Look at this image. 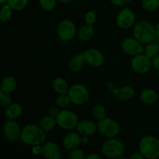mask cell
I'll list each match as a JSON object with an SVG mask.
<instances>
[{"label":"cell","instance_id":"4","mask_svg":"<svg viewBox=\"0 0 159 159\" xmlns=\"http://www.w3.org/2000/svg\"><path fill=\"white\" fill-rule=\"evenodd\" d=\"M102 155L108 158H119L125 153V145L116 138H109L101 148Z\"/></svg>","mask_w":159,"mask_h":159},{"label":"cell","instance_id":"45","mask_svg":"<svg viewBox=\"0 0 159 159\" xmlns=\"http://www.w3.org/2000/svg\"><path fill=\"white\" fill-rule=\"evenodd\" d=\"M158 119H159V116H158Z\"/></svg>","mask_w":159,"mask_h":159},{"label":"cell","instance_id":"8","mask_svg":"<svg viewBox=\"0 0 159 159\" xmlns=\"http://www.w3.org/2000/svg\"><path fill=\"white\" fill-rule=\"evenodd\" d=\"M130 66L138 74H147L152 68V58L148 57L144 53L138 54L131 59Z\"/></svg>","mask_w":159,"mask_h":159},{"label":"cell","instance_id":"33","mask_svg":"<svg viewBox=\"0 0 159 159\" xmlns=\"http://www.w3.org/2000/svg\"><path fill=\"white\" fill-rule=\"evenodd\" d=\"M68 158L70 159H85L86 156L83 150L77 148L70 151L68 153Z\"/></svg>","mask_w":159,"mask_h":159},{"label":"cell","instance_id":"9","mask_svg":"<svg viewBox=\"0 0 159 159\" xmlns=\"http://www.w3.org/2000/svg\"><path fill=\"white\" fill-rule=\"evenodd\" d=\"M77 28L74 22L68 19L61 20L57 26V34L63 41H69L77 34Z\"/></svg>","mask_w":159,"mask_h":159},{"label":"cell","instance_id":"22","mask_svg":"<svg viewBox=\"0 0 159 159\" xmlns=\"http://www.w3.org/2000/svg\"><path fill=\"white\" fill-rule=\"evenodd\" d=\"M134 94L135 91L134 88L131 86H129V85L121 87V88L116 89V91L115 92L116 99L120 101L130 100L134 96Z\"/></svg>","mask_w":159,"mask_h":159},{"label":"cell","instance_id":"10","mask_svg":"<svg viewBox=\"0 0 159 159\" xmlns=\"http://www.w3.org/2000/svg\"><path fill=\"white\" fill-rule=\"evenodd\" d=\"M136 21L135 13L129 9L128 7H124L122 10L120 11L116 18V23L117 26L123 30H128L134 26Z\"/></svg>","mask_w":159,"mask_h":159},{"label":"cell","instance_id":"5","mask_svg":"<svg viewBox=\"0 0 159 159\" xmlns=\"http://www.w3.org/2000/svg\"><path fill=\"white\" fill-rule=\"evenodd\" d=\"M68 95L71 103L77 106H82L89 99V91L83 84L76 83L71 85L68 89Z\"/></svg>","mask_w":159,"mask_h":159},{"label":"cell","instance_id":"21","mask_svg":"<svg viewBox=\"0 0 159 159\" xmlns=\"http://www.w3.org/2000/svg\"><path fill=\"white\" fill-rule=\"evenodd\" d=\"M53 90L57 94H67L70 86L68 85V82L61 77H57L52 82Z\"/></svg>","mask_w":159,"mask_h":159},{"label":"cell","instance_id":"12","mask_svg":"<svg viewBox=\"0 0 159 159\" xmlns=\"http://www.w3.org/2000/svg\"><path fill=\"white\" fill-rule=\"evenodd\" d=\"M4 137L9 141H16L20 138L22 128L16 120H6L3 124Z\"/></svg>","mask_w":159,"mask_h":159},{"label":"cell","instance_id":"36","mask_svg":"<svg viewBox=\"0 0 159 159\" xmlns=\"http://www.w3.org/2000/svg\"><path fill=\"white\" fill-rule=\"evenodd\" d=\"M61 108H59L57 106H53V107H51L49 109H48V115H50V116H54V117H56V116L58 115V113H60Z\"/></svg>","mask_w":159,"mask_h":159},{"label":"cell","instance_id":"39","mask_svg":"<svg viewBox=\"0 0 159 159\" xmlns=\"http://www.w3.org/2000/svg\"><path fill=\"white\" fill-rule=\"evenodd\" d=\"M86 158L88 159H102V156L99 155V154L96 153H91L89 155H87Z\"/></svg>","mask_w":159,"mask_h":159},{"label":"cell","instance_id":"7","mask_svg":"<svg viewBox=\"0 0 159 159\" xmlns=\"http://www.w3.org/2000/svg\"><path fill=\"white\" fill-rule=\"evenodd\" d=\"M57 124L60 128L65 130H72L76 128L79 124V117L72 110L62 109L56 116Z\"/></svg>","mask_w":159,"mask_h":159},{"label":"cell","instance_id":"29","mask_svg":"<svg viewBox=\"0 0 159 159\" xmlns=\"http://www.w3.org/2000/svg\"><path fill=\"white\" fill-rule=\"evenodd\" d=\"M71 102V99H70L68 93L58 95V96L56 99V106H57L61 109L67 108Z\"/></svg>","mask_w":159,"mask_h":159},{"label":"cell","instance_id":"1","mask_svg":"<svg viewBox=\"0 0 159 159\" xmlns=\"http://www.w3.org/2000/svg\"><path fill=\"white\" fill-rule=\"evenodd\" d=\"M46 132L36 124H26L22 128L20 141L26 145L34 146L46 142Z\"/></svg>","mask_w":159,"mask_h":159},{"label":"cell","instance_id":"14","mask_svg":"<svg viewBox=\"0 0 159 159\" xmlns=\"http://www.w3.org/2000/svg\"><path fill=\"white\" fill-rule=\"evenodd\" d=\"M44 158L48 159H60L62 156L61 148L53 141H48L43 144V154Z\"/></svg>","mask_w":159,"mask_h":159},{"label":"cell","instance_id":"44","mask_svg":"<svg viewBox=\"0 0 159 159\" xmlns=\"http://www.w3.org/2000/svg\"><path fill=\"white\" fill-rule=\"evenodd\" d=\"M8 2V0H0V2H1L2 5H5Z\"/></svg>","mask_w":159,"mask_h":159},{"label":"cell","instance_id":"2","mask_svg":"<svg viewBox=\"0 0 159 159\" xmlns=\"http://www.w3.org/2000/svg\"><path fill=\"white\" fill-rule=\"evenodd\" d=\"M134 37L143 44H147L154 41L156 38L155 26L147 20L140 21L135 24L133 29Z\"/></svg>","mask_w":159,"mask_h":159},{"label":"cell","instance_id":"30","mask_svg":"<svg viewBox=\"0 0 159 159\" xmlns=\"http://www.w3.org/2000/svg\"><path fill=\"white\" fill-rule=\"evenodd\" d=\"M142 6L148 12H155L159 7V0H142Z\"/></svg>","mask_w":159,"mask_h":159},{"label":"cell","instance_id":"28","mask_svg":"<svg viewBox=\"0 0 159 159\" xmlns=\"http://www.w3.org/2000/svg\"><path fill=\"white\" fill-rule=\"evenodd\" d=\"M29 0H8L7 4L15 11H21L27 6Z\"/></svg>","mask_w":159,"mask_h":159},{"label":"cell","instance_id":"27","mask_svg":"<svg viewBox=\"0 0 159 159\" xmlns=\"http://www.w3.org/2000/svg\"><path fill=\"white\" fill-rule=\"evenodd\" d=\"M144 53L150 58H153L154 57L159 54V43L155 40L147 43L144 47Z\"/></svg>","mask_w":159,"mask_h":159},{"label":"cell","instance_id":"20","mask_svg":"<svg viewBox=\"0 0 159 159\" xmlns=\"http://www.w3.org/2000/svg\"><path fill=\"white\" fill-rule=\"evenodd\" d=\"M94 26L93 25H89L85 23V25L81 26L77 32L78 38L82 42L89 40L94 35Z\"/></svg>","mask_w":159,"mask_h":159},{"label":"cell","instance_id":"17","mask_svg":"<svg viewBox=\"0 0 159 159\" xmlns=\"http://www.w3.org/2000/svg\"><path fill=\"white\" fill-rule=\"evenodd\" d=\"M140 99L146 105L152 106L157 102L158 99V95L153 89L146 88L144 89L140 93Z\"/></svg>","mask_w":159,"mask_h":159},{"label":"cell","instance_id":"23","mask_svg":"<svg viewBox=\"0 0 159 159\" xmlns=\"http://www.w3.org/2000/svg\"><path fill=\"white\" fill-rule=\"evenodd\" d=\"M17 88V81L13 76H6L2 81L0 90L7 93H12Z\"/></svg>","mask_w":159,"mask_h":159},{"label":"cell","instance_id":"19","mask_svg":"<svg viewBox=\"0 0 159 159\" xmlns=\"http://www.w3.org/2000/svg\"><path fill=\"white\" fill-rule=\"evenodd\" d=\"M23 113V107L19 102H12L5 110V116L8 120H16Z\"/></svg>","mask_w":159,"mask_h":159},{"label":"cell","instance_id":"16","mask_svg":"<svg viewBox=\"0 0 159 159\" xmlns=\"http://www.w3.org/2000/svg\"><path fill=\"white\" fill-rule=\"evenodd\" d=\"M76 129L82 136L91 137L97 131V124L91 120H84L79 121Z\"/></svg>","mask_w":159,"mask_h":159},{"label":"cell","instance_id":"37","mask_svg":"<svg viewBox=\"0 0 159 159\" xmlns=\"http://www.w3.org/2000/svg\"><path fill=\"white\" fill-rule=\"evenodd\" d=\"M112 4L118 6H124L125 5L128 4L131 0H110Z\"/></svg>","mask_w":159,"mask_h":159},{"label":"cell","instance_id":"11","mask_svg":"<svg viewBox=\"0 0 159 159\" xmlns=\"http://www.w3.org/2000/svg\"><path fill=\"white\" fill-rule=\"evenodd\" d=\"M120 47L124 53L132 57L144 52V47L143 46V43L135 37H127L124 39L121 42Z\"/></svg>","mask_w":159,"mask_h":159},{"label":"cell","instance_id":"32","mask_svg":"<svg viewBox=\"0 0 159 159\" xmlns=\"http://www.w3.org/2000/svg\"><path fill=\"white\" fill-rule=\"evenodd\" d=\"M0 102L1 105L4 107H7L12 102V98L10 93H5V92L0 90Z\"/></svg>","mask_w":159,"mask_h":159},{"label":"cell","instance_id":"25","mask_svg":"<svg viewBox=\"0 0 159 159\" xmlns=\"http://www.w3.org/2000/svg\"><path fill=\"white\" fill-rule=\"evenodd\" d=\"M92 115L97 121H100L107 117V110L102 104H96L92 109Z\"/></svg>","mask_w":159,"mask_h":159},{"label":"cell","instance_id":"40","mask_svg":"<svg viewBox=\"0 0 159 159\" xmlns=\"http://www.w3.org/2000/svg\"><path fill=\"white\" fill-rule=\"evenodd\" d=\"M130 159H144V157L141 152L139 153H134L130 157Z\"/></svg>","mask_w":159,"mask_h":159},{"label":"cell","instance_id":"3","mask_svg":"<svg viewBox=\"0 0 159 159\" xmlns=\"http://www.w3.org/2000/svg\"><path fill=\"white\" fill-rule=\"evenodd\" d=\"M139 151L144 158H159V139L154 136H144L140 140Z\"/></svg>","mask_w":159,"mask_h":159},{"label":"cell","instance_id":"6","mask_svg":"<svg viewBox=\"0 0 159 159\" xmlns=\"http://www.w3.org/2000/svg\"><path fill=\"white\" fill-rule=\"evenodd\" d=\"M97 131L101 136L107 139L116 138L120 131V126L115 120L106 117L98 121Z\"/></svg>","mask_w":159,"mask_h":159},{"label":"cell","instance_id":"15","mask_svg":"<svg viewBox=\"0 0 159 159\" xmlns=\"http://www.w3.org/2000/svg\"><path fill=\"white\" fill-rule=\"evenodd\" d=\"M82 144V135L79 132H70L63 138L62 144L66 150L71 151L77 148Z\"/></svg>","mask_w":159,"mask_h":159},{"label":"cell","instance_id":"41","mask_svg":"<svg viewBox=\"0 0 159 159\" xmlns=\"http://www.w3.org/2000/svg\"><path fill=\"white\" fill-rule=\"evenodd\" d=\"M155 30H156V38H155V41L159 43V22L155 26Z\"/></svg>","mask_w":159,"mask_h":159},{"label":"cell","instance_id":"35","mask_svg":"<svg viewBox=\"0 0 159 159\" xmlns=\"http://www.w3.org/2000/svg\"><path fill=\"white\" fill-rule=\"evenodd\" d=\"M31 152L34 155H40L43 154V144H37L31 148Z\"/></svg>","mask_w":159,"mask_h":159},{"label":"cell","instance_id":"31","mask_svg":"<svg viewBox=\"0 0 159 159\" xmlns=\"http://www.w3.org/2000/svg\"><path fill=\"white\" fill-rule=\"evenodd\" d=\"M39 3L43 10L51 12L56 7V0H39Z\"/></svg>","mask_w":159,"mask_h":159},{"label":"cell","instance_id":"34","mask_svg":"<svg viewBox=\"0 0 159 159\" xmlns=\"http://www.w3.org/2000/svg\"><path fill=\"white\" fill-rule=\"evenodd\" d=\"M96 12H93V11H89L85 13V23L89 25H94L96 21Z\"/></svg>","mask_w":159,"mask_h":159},{"label":"cell","instance_id":"42","mask_svg":"<svg viewBox=\"0 0 159 159\" xmlns=\"http://www.w3.org/2000/svg\"><path fill=\"white\" fill-rule=\"evenodd\" d=\"M89 138L88 136H82V144H86L89 143Z\"/></svg>","mask_w":159,"mask_h":159},{"label":"cell","instance_id":"24","mask_svg":"<svg viewBox=\"0 0 159 159\" xmlns=\"http://www.w3.org/2000/svg\"><path fill=\"white\" fill-rule=\"evenodd\" d=\"M57 124V120L56 117L48 115L41 118L39 122V126L44 130L45 132H49L55 128Z\"/></svg>","mask_w":159,"mask_h":159},{"label":"cell","instance_id":"26","mask_svg":"<svg viewBox=\"0 0 159 159\" xmlns=\"http://www.w3.org/2000/svg\"><path fill=\"white\" fill-rule=\"evenodd\" d=\"M13 9L6 3V4L2 5L0 10V20L2 23H6L10 21L12 18V12Z\"/></svg>","mask_w":159,"mask_h":159},{"label":"cell","instance_id":"13","mask_svg":"<svg viewBox=\"0 0 159 159\" xmlns=\"http://www.w3.org/2000/svg\"><path fill=\"white\" fill-rule=\"evenodd\" d=\"M84 57L87 65L93 68H99L105 61L103 54L96 48H89L84 51Z\"/></svg>","mask_w":159,"mask_h":159},{"label":"cell","instance_id":"43","mask_svg":"<svg viewBox=\"0 0 159 159\" xmlns=\"http://www.w3.org/2000/svg\"><path fill=\"white\" fill-rule=\"evenodd\" d=\"M59 2H61V3H63V4H68V3L71 2L72 0H58Z\"/></svg>","mask_w":159,"mask_h":159},{"label":"cell","instance_id":"18","mask_svg":"<svg viewBox=\"0 0 159 159\" xmlns=\"http://www.w3.org/2000/svg\"><path fill=\"white\" fill-rule=\"evenodd\" d=\"M86 64L84 57L83 52L78 53L71 57L69 61V68L73 73H78L83 69L84 66Z\"/></svg>","mask_w":159,"mask_h":159},{"label":"cell","instance_id":"38","mask_svg":"<svg viewBox=\"0 0 159 159\" xmlns=\"http://www.w3.org/2000/svg\"><path fill=\"white\" fill-rule=\"evenodd\" d=\"M152 68L159 71V54L155 56V57H154L153 58H152Z\"/></svg>","mask_w":159,"mask_h":159}]
</instances>
